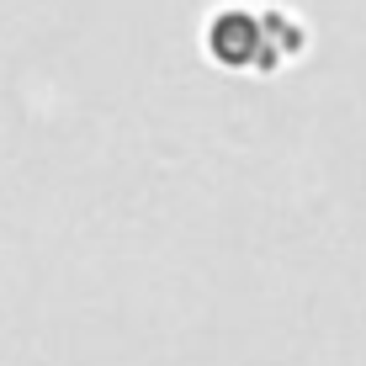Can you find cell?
I'll return each mask as SVG.
<instances>
[{
    "mask_svg": "<svg viewBox=\"0 0 366 366\" xmlns=\"http://www.w3.org/2000/svg\"><path fill=\"white\" fill-rule=\"evenodd\" d=\"M207 59L234 74H276L292 64L297 54H308V27L292 21L282 6H249V0H229L223 11H212L207 21Z\"/></svg>",
    "mask_w": 366,
    "mask_h": 366,
    "instance_id": "6da1fadb",
    "label": "cell"
}]
</instances>
